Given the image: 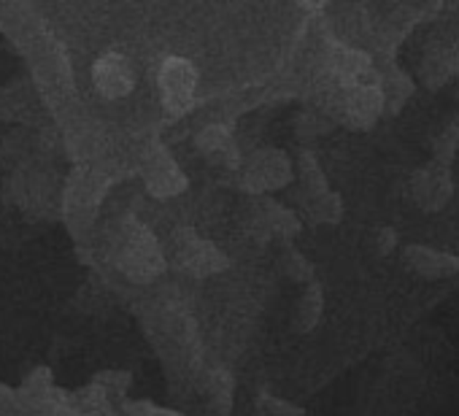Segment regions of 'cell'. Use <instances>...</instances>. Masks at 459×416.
I'll return each mask as SVG.
<instances>
[{
    "label": "cell",
    "instance_id": "obj_8",
    "mask_svg": "<svg viewBox=\"0 0 459 416\" xmlns=\"http://www.w3.org/2000/svg\"><path fill=\"white\" fill-rule=\"evenodd\" d=\"M451 195V178H448V165L432 162L429 168L419 170V176L413 178V197L421 208L427 212H435L440 208Z\"/></svg>",
    "mask_w": 459,
    "mask_h": 416
},
{
    "label": "cell",
    "instance_id": "obj_3",
    "mask_svg": "<svg viewBox=\"0 0 459 416\" xmlns=\"http://www.w3.org/2000/svg\"><path fill=\"white\" fill-rule=\"evenodd\" d=\"M173 257H176L181 271H186L189 276H197V279L213 276L227 265L221 249H216L211 241L197 238L192 233L173 236Z\"/></svg>",
    "mask_w": 459,
    "mask_h": 416
},
{
    "label": "cell",
    "instance_id": "obj_7",
    "mask_svg": "<svg viewBox=\"0 0 459 416\" xmlns=\"http://www.w3.org/2000/svg\"><path fill=\"white\" fill-rule=\"evenodd\" d=\"M247 186L249 189H273L290 181L292 170H290V160L276 152V149H263L257 152L249 162H247Z\"/></svg>",
    "mask_w": 459,
    "mask_h": 416
},
{
    "label": "cell",
    "instance_id": "obj_9",
    "mask_svg": "<svg viewBox=\"0 0 459 416\" xmlns=\"http://www.w3.org/2000/svg\"><path fill=\"white\" fill-rule=\"evenodd\" d=\"M405 265L424 279H448V276L459 273V257L443 255V252H435L427 247L405 249Z\"/></svg>",
    "mask_w": 459,
    "mask_h": 416
},
{
    "label": "cell",
    "instance_id": "obj_12",
    "mask_svg": "<svg viewBox=\"0 0 459 416\" xmlns=\"http://www.w3.org/2000/svg\"><path fill=\"white\" fill-rule=\"evenodd\" d=\"M25 152H28V141H25L20 133L0 141V162L9 165V168L20 165V162H22V157H25Z\"/></svg>",
    "mask_w": 459,
    "mask_h": 416
},
{
    "label": "cell",
    "instance_id": "obj_6",
    "mask_svg": "<svg viewBox=\"0 0 459 416\" xmlns=\"http://www.w3.org/2000/svg\"><path fill=\"white\" fill-rule=\"evenodd\" d=\"M341 108H343V119L351 127L362 130L378 119L384 108V92L378 90V84H349Z\"/></svg>",
    "mask_w": 459,
    "mask_h": 416
},
{
    "label": "cell",
    "instance_id": "obj_2",
    "mask_svg": "<svg viewBox=\"0 0 459 416\" xmlns=\"http://www.w3.org/2000/svg\"><path fill=\"white\" fill-rule=\"evenodd\" d=\"M160 95L168 114L181 117L192 108L197 92V68L186 57H168L160 68Z\"/></svg>",
    "mask_w": 459,
    "mask_h": 416
},
{
    "label": "cell",
    "instance_id": "obj_4",
    "mask_svg": "<svg viewBox=\"0 0 459 416\" xmlns=\"http://www.w3.org/2000/svg\"><path fill=\"white\" fill-rule=\"evenodd\" d=\"M92 84L108 100H119V98L130 95L133 87H135L133 63L119 52H106L92 65Z\"/></svg>",
    "mask_w": 459,
    "mask_h": 416
},
{
    "label": "cell",
    "instance_id": "obj_11",
    "mask_svg": "<svg viewBox=\"0 0 459 416\" xmlns=\"http://www.w3.org/2000/svg\"><path fill=\"white\" fill-rule=\"evenodd\" d=\"M319 311H322V306H319V292L311 290V295H306V298L298 300V308H295V327H298V330H311L314 322L319 319Z\"/></svg>",
    "mask_w": 459,
    "mask_h": 416
},
{
    "label": "cell",
    "instance_id": "obj_13",
    "mask_svg": "<svg viewBox=\"0 0 459 416\" xmlns=\"http://www.w3.org/2000/svg\"><path fill=\"white\" fill-rule=\"evenodd\" d=\"M456 141H459V133H454V130H448L443 138H437V143H435V162L448 165L451 154L456 152Z\"/></svg>",
    "mask_w": 459,
    "mask_h": 416
},
{
    "label": "cell",
    "instance_id": "obj_5",
    "mask_svg": "<svg viewBox=\"0 0 459 416\" xmlns=\"http://www.w3.org/2000/svg\"><path fill=\"white\" fill-rule=\"evenodd\" d=\"M143 181H146V189L154 197H176L186 186V178H184L181 168L162 149H157V152H152L146 157V162H143Z\"/></svg>",
    "mask_w": 459,
    "mask_h": 416
},
{
    "label": "cell",
    "instance_id": "obj_10",
    "mask_svg": "<svg viewBox=\"0 0 459 416\" xmlns=\"http://www.w3.org/2000/svg\"><path fill=\"white\" fill-rule=\"evenodd\" d=\"M197 146L216 165H230V162H233V141H230L227 127H219V125L203 127V133L197 135Z\"/></svg>",
    "mask_w": 459,
    "mask_h": 416
},
{
    "label": "cell",
    "instance_id": "obj_1",
    "mask_svg": "<svg viewBox=\"0 0 459 416\" xmlns=\"http://www.w3.org/2000/svg\"><path fill=\"white\" fill-rule=\"evenodd\" d=\"M114 257H117L119 271L133 282H152L165 268L160 244L154 241V236L146 228H141L135 222H127L122 228V233L117 236Z\"/></svg>",
    "mask_w": 459,
    "mask_h": 416
}]
</instances>
